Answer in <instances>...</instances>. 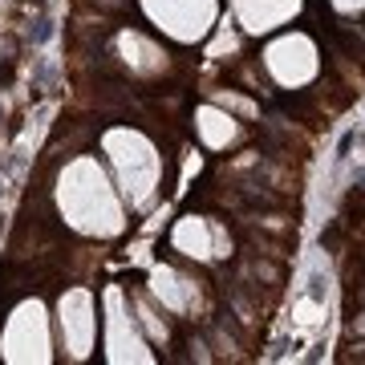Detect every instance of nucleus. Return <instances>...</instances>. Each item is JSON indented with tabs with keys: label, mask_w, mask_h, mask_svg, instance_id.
I'll return each instance as SVG.
<instances>
[{
	"label": "nucleus",
	"mask_w": 365,
	"mask_h": 365,
	"mask_svg": "<svg viewBox=\"0 0 365 365\" xmlns=\"http://www.w3.org/2000/svg\"><path fill=\"white\" fill-rule=\"evenodd\" d=\"M150 292L163 300V309L182 313V309H191V292H195V284H191L187 276H179L175 268L163 264V268H155V276H150Z\"/></svg>",
	"instance_id": "9d476101"
},
{
	"label": "nucleus",
	"mask_w": 365,
	"mask_h": 365,
	"mask_svg": "<svg viewBox=\"0 0 365 365\" xmlns=\"http://www.w3.org/2000/svg\"><path fill=\"white\" fill-rule=\"evenodd\" d=\"M143 13L150 16V25L163 29L170 41L195 45L211 33L220 4L215 0H143Z\"/></svg>",
	"instance_id": "20e7f679"
},
{
	"label": "nucleus",
	"mask_w": 365,
	"mask_h": 365,
	"mask_svg": "<svg viewBox=\"0 0 365 365\" xmlns=\"http://www.w3.org/2000/svg\"><path fill=\"white\" fill-rule=\"evenodd\" d=\"M0 357L4 361H53V321L41 300H21L4 317Z\"/></svg>",
	"instance_id": "7ed1b4c3"
},
{
	"label": "nucleus",
	"mask_w": 365,
	"mask_h": 365,
	"mask_svg": "<svg viewBox=\"0 0 365 365\" xmlns=\"http://www.w3.org/2000/svg\"><path fill=\"white\" fill-rule=\"evenodd\" d=\"M195 130H199V138H203V146H211V150H223V146L235 143L240 122H235L227 110H220V106H199Z\"/></svg>",
	"instance_id": "1a4fd4ad"
},
{
	"label": "nucleus",
	"mask_w": 365,
	"mask_h": 365,
	"mask_svg": "<svg viewBox=\"0 0 365 365\" xmlns=\"http://www.w3.org/2000/svg\"><path fill=\"white\" fill-rule=\"evenodd\" d=\"M57 337H61V353L69 361H81L93 353L98 341V300L90 288H69L57 300Z\"/></svg>",
	"instance_id": "39448f33"
},
{
	"label": "nucleus",
	"mask_w": 365,
	"mask_h": 365,
	"mask_svg": "<svg viewBox=\"0 0 365 365\" xmlns=\"http://www.w3.org/2000/svg\"><path fill=\"white\" fill-rule=\"evenodd\" d=\"M223 227L199 220V215H182L175 227H170V248L191 256V260H211V256H223Z\"/></svg>",
	"instance_id": "6e6552de"
},
{
	"label": "nucleus",
	"mask_w": 365,
	"mask_h": 365,
	"mask_svg": "<svg viewBox=\"0 0 365 365\" xmlns=\"http://www.w3.org/2000/svg\"><path fill=\"white\" fill-rule=\"evenodd\" d=\"M102 150H106V163L114 170L118 187H122V195L130 199V207L146 211L158 199V182H163V155H158V146L143 130L114 126V130L102 134Z\"/></svg>",
	"instance_id": "f03ea898"
},
{
	"label": "nucleus",
	"mask_w": 365,
	"mask_h": 365,
	"mask_svg": "<svg viewBox=\"0 0 365 365\" xmlns=\"http://www.w3.org/2000/svg\"><path fill=\"white\" fill-rule=\"evenodd\" d=\"M57 207L61 220L73 232L90 235V240H110L126 227V207L122 195L114 191L110 175L102 170V163L93 155H78L61 170L57 179Z\"/></svg>",
	"instance_id": "f257e3e1"
},
{
	"label": "nucleus",
	"mask_w": 365,
	"mask_h": 365,
	"mask_svg": "<svg viewBox=\"0 0 365 365\" xmlns=\"http://www.w3.org/2000/svg\"><path fill=\"white\" fill-rule=\"evenodd\" d=\"M264 69L272 73L276 86L297 90V86L317 78L321 57H317V45L304 37V33H284V37H276L272 45L264 49Z\"/></svg>",
	"instance_id": "423d86ee"
},
{
	"label": "nucleus",
	"mask_w": 365,
	"mask_h": 365,
	"mask_svg": "<svg viewBox=\"0 0 365 365\" xmlns=\"http://www.w3.org/2000/svg\"><path fill=\"white\" fill-rule=\"evenodd\" d=\"M337 13H345V16H353V13H365V0H329Z\"/></svg>",
	"instance_id": "9b49d317"
},
{
	"label": "nucleus",
	"mask_w": 365,
	"mask_h": 365,
	"mask_svg": "<svg viewBox=\"0 0 365 365\" xmlns=\"http://www.w3.org/2000/svg\"><path fill=\"white\" fill-rule=\"evenodd\" d=\"M106 357L110 361H155V353L146 349V337L138 333V321L126 313L122 288H106Z\"/></svg>",
	"instance_id": "0eeeda50"
}]
</instances>
